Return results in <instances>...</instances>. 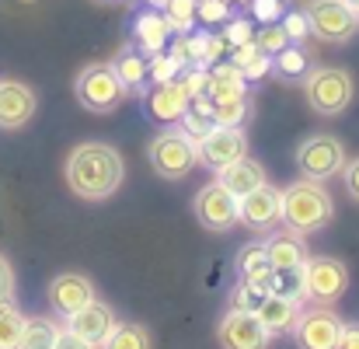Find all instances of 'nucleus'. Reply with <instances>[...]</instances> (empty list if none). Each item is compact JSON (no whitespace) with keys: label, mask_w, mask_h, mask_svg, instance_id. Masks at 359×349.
I'll list each match as a JSON object with an SVG mask.
<instances>
[{"label":"nucleus","mask_w":359,"mask_h":349,"mask_svg":"<svg viewBox=\"0 0 359 349\" xmlns=\"http://www.w3.org/2000/svg\"><path fill=\"white\" fill-rule=\"evenodd\" d=\"M63 175H67V185L77 199L102 203V199L119 192L122 178H126V161L112 143L88 140V143H77L70 150Z\"/></svg>","instance_id":"nucleus-1"},{"label":"nucleus","mask_w":359,"mask_h":349,"mask_svg":"<svg viewBox=\"0 0 359 349\" xmlns=\"http://www.w3.org/2000/svg\"><path fill=\"white\" fill-rule=\"evenodd\" d=\"M335 213V203L332 196L325 192L321 182H311V178H297L293 185L283 189V217L279 224L293 234H314L321 231Z\"/></svg>","instance_id":"nucleus-2"},{"label":"nucleus","mask_w":359,"mask_h":349,"mask_svg":"<svg viewBox=\"0 0 359 349\" xmlns=\"http://www.w3.org/2000/svg\"><path fill=\"white\" fill-rule=\"evenodd\" d=\"M353 95H356L353 77L346 70H339V67H314L304 77V98H307V105L325 119L342 116L353 105Z\"/></svg>","instance_id":"nucleus-3"},{"label":"nucleus","mask_w":359,"mask_h":349,"mask_svg":"<svg viewBox=\"0 0 359 349\" xmlns=\"http://www.w3.org/2000/svg\"><path fill=\"white\" fill-rule=\"evenodd\" d=\"M150 164L161 178L175 182V178H185L199 164V150L182 129H164L150 143Z\"/></svg>","instance_id":"nucleus-4"},{"label":"nucleus","mask_w":359,"mask_h":349,"mask_svg":"<svg viewBox=\"0 0 359 349\" xmlns=\"http://www.w3.org/2000/svg\"><path fill=\"white\" fill-rule=\"evenodd\" d=\"M297 164H300V175L311 178V182L335 178L346 168V143L339 136H332V133H314V136H307L300 143Z\"/></svg>","instance_id":"nucleus-5"},{"label":"nucleus","mask_w":359,"mask_h":349,"mask_svg":"<svg viewBox=\"0 0 359 349\" xmlns=\"http://www.w3.org/2000/svg\"><path fill=\"white\" fill-rule=\"evenodd\" d=\"M74 95H77V102L88 112H112L126 98L112 63H91V67H84L77 74V81H74Z\"/></svg>","instance_id":"nucleus-6"},{"label":"nucleus","mask_w":359,"mask_h":349,"mask_svg":"<svg viewBox=\"0 0 359 349\" xmlns=\"http://www.w3.org/2000/svg\"><path fill=\"white\" fill-rule=\"evenodd\" d=\"M192 210H196V220L213 234H227L241 224V199L220 182L203 185L196 203H192Z\"/></svg>","instance_id":"nucleus-7"},{"label":"nucleus","mask_w":359,"mask_h":349,"mask_svg":"<svg viewBox=\"0 0 359 349\" xmlns=\"http://www.w3.org/2000/svg\"><path fill=\"white\" fill-rule=\"evenodd\" d=\"M304 287H307V297H311L314 304L332 308V304L342 301V294L349 290V269H346L339 258L314 255V258L304 262Z\"/></svg>","instance_id":"nucleus-8"},{"label":"nucleus","mask_w":359,"mask_h":349,"mask_svg":"<svg viewBox=\"0 0 359 349\" xmlns=\"http://www.w3.org/2000/svg\"><path fill=\"white\" fill-rule=\"evenodd\" d=\"M311 32L325 42H346L359 28V11H353L346 0H311L304 7Z\"/></svg>","instance_id":"nucleus-9"},{"label":"nucleus","mask_w":359,"mask_h":349,"mask_svg":"<svg viewBox=\"0 0 359 349\" xmlns=\"http://www.w3.org/2000/svg\"><path fill=\"white\" fill-rule=\"evenodd\" d=\"M342 329H346V322L332 308L318 304L311 311H300V318L293 325V339L300 349H339Z\"/></svg>","instance_id":"nucleus-10"},{"label":"nucleus","mask_w":359,"mask_h":349,"mask_svg":"<svg viewBox=\"0 0 359 349\" xmlns=\"http://www.w3.org/2000/svg\"><path fill=\"white\" fill-rule=\"evenodd\" d=\"M196 150H199V164H206L210 171H224L227 164H234L248 154V136L241 126H213L196 143Z\"/></svg>","instance_id":"nucleus-11"},{"label":"nucleus","mask_w":359,"mask_h":349,"mask_svg":"<svg viewBox=\"0 0 359 349\" xmlns=\"http://www.w3.org/2000/svg\"><path fill=\"white\" fill-rule=\"evenodd\" d=\"M217 343L224 349H269L272 332L251 311H227L217 325Z\"/></svg>","instance_id":"nucleus-12"},{"label":"nucleus","mask_w":359,"mask_h":349,"mask_svg":"<svg viewBox=\"0 0 359 349\" xmlns=\"http://www.w3.org/2000/svg\"><path fill=\"white\" fill-rule=\"evenodd\" d=\"M283 217V189L276 185H258L255 192L241 196V224L248 231H272Z\"/></svg>","instance_id":"nucleus-13"},{"label":"nucleus","mask_w":359,"mask_h":349,"mask_svg":"<svg viewBox=\"0 0 359 349\" xmlns=\"http://www.w3.org/2000/svg\"><path fill=\"white\" fill-rule=\"evenodd\" d=\"M95 283L84 276V272H60L53 283H49V308L60 315V318H70L77 315L81 308H88L95 301Z\"/></svg>","instance_id":"nucleus-14"},{"label":"nucleus","mask_w":359,"mask_h":349,"mask_svg":"<svg viewBox=\"0 0 359 349\" xmlns=\"http://www.w3.org/2000/svg\"><path fill=\"white\" fill-rule=\"evenodd\" d=\"M116 325H119V318H116V311L105 304V301H91L88 308H81L77 315H70L67 318V329L70 332H77L81 339H88L91 346H105L109 343V336L116 332Z\"/></svg>","instance_id":"nucleus-15"},{"label":"nucleus","mask_w":359,"mask_h":349,"mask_svg":"<svg viewBox=\"0 0 359 349\" xmlns=\"http://www.w3.org/2000/svg\"><path fill=\"white\" fill-rule=\"evenodd\" d=\"M39 109L35 91L21 81H0V129H21Z\"/></svg>","instance_id":"nucleus-16"},{"label":"nucleus","mask_w":359,"mask_h":349,"mask_svg":"<svg viewBox=\"0 0 359 349\" xmlns=\"http://www.w3.org/2000/svg\"><path fill=\"white\" fill-rule=\"evenodd\" d=\"M133 35H136L140 53L154 56V53H164V49H168V42H171L175 32H171V25H168V18H164L161 11L147 7V11L136 14V21H133Z\"/></svg>","instance_id":"nucleus-17"},{"label":"nucleus","mask_w":359,"mask_h":349,"mask_svg":"<svg viewBox=\"0 0 359 349\" xmlns=\"http://www.w3.org/2000/svg\"><path fill=\"white\" fill-rule=\"evenodd\" d=\"M147 112L157 119V122H178V119L189 112V95L182 91L178 81L154 84V88L147 91Z\"/></svg>","instance_id":"nucleus-18"},{"label":"nucleus","mask_w":359,"mask_h":349,"mask_svg":"<svg viewBox=\"0 0 359 349\" xmlns=\"http://www.w3.org/2000/svg\"><path fill=\"white\" fill-rule=\"evenodd\" d=\"M265 244V258L272 269H300L311 255H307V244H304V234H293V231H279L272 234Z\"/></svg>","instance_id":"nucleus-19"},{"label":"nucleus","mask_w":359,"mask_h":349,"mask_svg":"<svg viewBox=\"0 0 359 349\" xmlns=\"http://www.w3.org/2000/svg\"><path fill=\"white\" fill-rule=\"evenodd\" d=\"M255 315H258V322H262L272 336H286V332H293V325H297V318H300V301L269 294V297L258 304Z\"/></svg>","instance_id":"nucleus-20"},{"label":"nucleus","mask_w":359,"mask_h":349,"mask_svg":"<svg viewBox=\"0 0 359 349\" xmlns=\"http://www.w3.org/2000/svg\"><path fill=\"white\" fill-rule=\"evenodd\" d=\"M220 178V185H227L234 196H248V192H255L258 185H265L269 182V175H265V168H262V161H255V157H241V161H234V164H227L224 171H217Z\"/></svg>","instance_id":"nucleus-21"},{"label":"nucleus","mask_w":359,"mask_h":349,"mask_svg":"<svg viewBox=\"0 0 359 349\" xmlns=\"http://www.w3.org/2000/svg\"><path fill=\"white\" fill-rule=\"evenodd\" d=\"M112 70L119 77L122 91L126 95H147L150 91V74H147V60L136 49H122L119 56L112 60Z\"/></svg>","instance_id":"nucleus-22"},{"label":"nucleus","mask_w":359,"mask_h":349,"mask_svg":"<svg viewBox=\"0 0 359 349\" xmlns=\"http://www.w3.org/2000/svg\"><path fill=\"white\" fill-rule=\"evenodd\" d=\"M206 95L213 102H231V98H244L248 95V81L234 63H213L210 67V84Z\"/></svg>","instance_id":"nucleus-23"},{"label":"nucleus","mask_w":359,"mask_h":349,"mask_svg":"<svg viewBox=\"0 0 359 349\" xmlns=\"http://www.w3.org/2000/svg\"><path fill=\"white\" fill-rule=\"evenodd\" d=\"M56 336H60V325L53 318H25L18 349H53Z\"/></svg>","instance_id":"nucleus-24"},{"label":"nucleus","mask_w":359,"mask_h":349,"mask_svg":"<svg viewBox=\"0 0 359 349\" xmlns=\"http://www.w3.org/2000/svg\"><path fill=\"white\" fill-rule=\"evenodd\" d=\"M307 70H311V67H307V53H304L300 46H293V42L272 56V74L283 77V81H304Z\"/></svg>","instance_id":"nucleus-25"},{"label":"nucleus","mask_w":359,"mask_h":349,"mask_svg":"<svg viewBox=\"0 0 359 349\" xmlns=\"http://www.w3.org/2000/svg\"><path fill=\"white\" fill-rule=\"evenodd\" d=\"M150 332L143 329V325H136V322H119L116 325V332L109 336V343L102 349H150Z\"/></svg>","instance_id":"nucleus-26"},{"label":"nucleus","mask_w":359,"mask_h":349,"mask_svg":"<svg viewBox=\"0 0 359 349\" xmlns=\"http://www.w3.org/2000/svg\"><path fill=\"white\" fill-rule=\"evenodd\" d=\"M161 14L168 18L171 32H178V35H189L196 28V21H199L196 18V0H168Z\"/></svg>","instance_id":"nucleus-27"},{"label":"nucleus","mask_w":359,"mask_h":349,"mask_svg":"<svg viewBox=\"0 0 359 349\" xmlns=\"http://www.w3.org/2000/svg\"><path fill=\"white\" fill-rule=\"evenodd\" d=\"M21 329H25V315L11 301H4L0 304V349H18Z\"/></svg>","instance_id":"nucleus-28"},{"label":"nucleus","mask_w":359,"mask_h":349,"mask_svg":"<svg viewBox=\"0 0 359 349\" xmlns=\"http://www.w3.org/2000/svg\"><path fill=\"white\" fill-rule=\"evenodd\" d=\"M272 294L290 297V301H304V297H307V287H304V265H300V269H276Z\"/></svg>","instance_id":"nucleus-29"},{"label":"nucleus","mask_w":359,"mask_h":349,"mask_svg":"<svg viewBox=\"0 0 359 349\" xmlns=\"http://www.w3.org/2000/svg\"><path fill=\"white\" fill-rule=\"evenodd\" d=\"M251 112L248 95L231 98V102H213V126H244V119Z\"/></svg>","instance_id":"nucleus-30"},{"label":"nucleus","mask_w":359,"mask_h":349,"mask_svg":"<svg viewBox=\"0 0 359 349\" xmlns=\"http://www.w3.org/2000/svg\"><path fill=\"white\" fill-rule=\"evenodd\" d=\"M147 74H150V88L154 84H168V81H178V74H182V67L168 56V49L164 53H154L150 60H147Z\"/></svg>","instance_id":"nucleus-31"},{"label":"nucleus","mask_w":359,"mask_h":349,"mask_svg":"<svg viewBox=\"0 0 359 349\" xmlns=\"http://www.w3.org/2000/svg\"><path fill=\"white\" fill-rule=\"evenodd\" d=\"M255 46H258L265 56H276L279 49H286V46H290V39H286L283 25H279V21H272V25H262V28L255 32Z\"/></svg>","instance_id":"nucleus-32"},{"label":"nucleus","mask_w":359,"mask_h":349,"mask_svg":"<svg viewBox=\"0 0 359 349\" xmlns=\"http://www.w3.org/2000/svg\"><path fill=\"white\" fill-rule=\"evenodd\" d=\"M279 25H283V32H286V39H290L293 46H300L304 39L314 35V32H311V21H307L304 11H286V14L279 18Z\"/></svg>","instance_id":"nucleus-33"},{"label":"nucleus","mask_w":359,"mask_h":349,"mask_svg":"<svg viewBox=\"0 0 359 349\" xmlns=\"http://www.w3.org/2000/svg\"><path fill=\"white\" fill-rule=\"evenodd\" d=\"M265 297H269V294H262V290H255L251 283L241 279L238 287H234V294H231V311H251V315H255Z\"/></svg>","instance_id":"nucleus-34"},{"label":"nucleus","mask_w":359,"mask_h":349,"mask_svg":"<svg viewBox=\"0 0 359 349\" xmlns=\"http://www.w3.org/2000/svg\"><path fill=\"white\" fill-rule=\"evenodd\" d=\"M178 84L189 98H199L206 95V84H210V67H185V74H178Z\"/></svg>","instance_id":"nucleus-35"},{"label":"nucleus","mask_w":359,"mask_h":349,"mask_svg":"<svg viewBox=\"0 0 359 349\" xmlns=\"http://www.w3.org/2000/svg\"><path fill=\"white\" fill-rule=\"evenodd\" d=\"M196 18L203 25H224L231 18V4L227 0H196Z\"/></svg>","instance_id":"nucleus-36"},{"label":"nucleus","mask_w":359,"mask_h":349,"mask_svg":"<svg viewBox=\"0 0 359 349\" xmlns=\"http://www.w3.org/2000/svg\"><path fill=\"white\" fill-rule=\"evenodd\" d=\"M220 35H224V39H227V46L234 49V46H244V42H251V39H255V28H251V21H248V18H234V14H231V18L224 21V32H220Z\"/></svg>","instance_id":"nucleus-37"},{"label":"nucleus","mask_w":359,"mask_h":349,"mask_svg":"<svg viewBox=\"0 0 359 349\" xmlns=\"http://www.w3.org/2000/svg\"><path fill=\"white\" fill-rule=\"evenodd\" d=\"M248 7H251V18L258 25H272V21H279L286 14V4L283 0H248Z\"/></svg>","instance_id":"nucleus-38"},{"label":"nucleus","mask_w":359,"mask_h":349,"mask_svg":"<svg viewBox=\"0 0 359 349\" xmlns=\"http://www.w3.org/2000/svg\"><path fill=\"white\" fill-rule=\"evenodd\" d=\"M262 265H269V258H265V244H244V248L238 251L241 276H244V272H255V269H262Z\"/></svg>","instance_id":"nucleus-39"},{"label":"nucleus","mask_w":359,"mask_h":349,"mask_svg":"<svg viewBox=\"0 0 359 349\" xmlns=\"http://www.w3.org/2000/svg\"><path fill=\"white\" fill-rule=\"evenodd\" d=\"M178 126H182V133L192 140V143H199L210 129H213V122L210 119H203V116H192V112H185V116L178 119Z\"/></svg>","instance_id":"nucleus-40"},{"label":"nucleus","mask_w":359,"mask_h":349,"mask_svg":"<svg viewBox=\"0 0 359 349\" xmlns=\"http://www.w3.org/2000/svg\"><path fill=\"white\" fill-rule=\"evenodd\" d=\"M269 70H272V56H265V53H258L251 63H244V67H241V74H244V81H248V84H251V81H262Z\"/></svg>","instance_id":"nucleus-41"},{"label":"nucleus","mask_w":359,"mask_h":349,"mask_svg":"<svg viewBox=\"0 0 359 349\" xmlns=\"http://www.w3.org/2000/svg\"><path fill=\"white\" fill-rule=\"evenodd\" d=\"M241 279H244V283H251V287H255V290H262V294H272L276 269H272V265H262V269H255V272H244Z\"/></svg>","instance_id":"nucleus-42"},{"label":"nucleus","mask_w":359,"mask_h":349,"mask_svg":"<svg viewBox=\"0 0 359 349\" xmlns=\"http://www.w3.org/2000/svg\"><path fill=\"white\" fill-rule=\"evenodd\" d=\"M11 297H14V269H11V262L0 255V304L11 301Z\"/></svg>","instance_id":"nucleus-43"},{"label":"nucleus","mask_w":359,"mask_h":349,"mask_svg":"<svg viewBox=\"0 0 359 349\" xmlns=\"http://www.w3.org/2000/svg\"><path fill=\"white\" fill-rule=\"evenodd\" d=\"M53 349H98V346H91L88 339H81V336H77V332H70V329H60L56 346Z\"/></svg>","instance_id":"nucleus-44"},{"label":"nucleus","mask_w":359,"mask_h":349,"mask_svg":"<svg viewBox=\"0 0 359 349\" xmlns=\"http://www.w3.org/2000/svg\"><path fill=\"white\" fill-rule=\"evenodd\" d=\"M258 53H262V49H258V46H255V39H251V42H244V46H234V53H231V63H234V67L241 70V67H244V63H251Z\"/></svg>","instance_id":"nucleus-45"},{"label":"nucleus","mask_w":359,"mask_h":349,"mask_svg":"<svg viewBox=\"0 0 359 349\" xmlns=\"http://www.w3.org/2000/svg\"><path fill=\"white\" fill-rule=\"evenodd\" d=\"M342 175H346V189H349V196L359 203V157L356 161H346Z\"/></svg>","instance_id":"nucleus-46"},{"label":"nucleus","mask_w":359,"mask_h":349,"mask_svg":"<svg viewBox=\"0 0 359 349\" xmlns=\"http://www.w3.org/2000/svg\"><path fill=\"white\" fill-rule=\"evenodd\" d=\"M339 349H359V322H356V325H346V329H342Z\"/></svg>","instance_id":"nucleus-47"},{"label":"nucleus","mask_w":359,"mask_h":349,"mask_svg":"<svg viewBox=\"0 0 359 349\" xmlns=\"http://www.w3.org/2000/svg\"><path fill=\"white\" fill-rule=\"evenodd\" d=\"M346 4H349V7H353V11H359V0H346Z\"/></svg>","instance_id":"nucleus-48"},{"label":"nucleus","mask_w":359,"mask_h":349,"mask_svg":"<svg viewBox=\"0 0 359 349\" xmlns=\"http://www.w3.org/2000/svg\"><path fill=\"white\" fill-rule=\"evenodd\" d=\"M227 4H248V0H227Z\"/></svg>","instance_id":"nucleus-49"}]
</instances>
